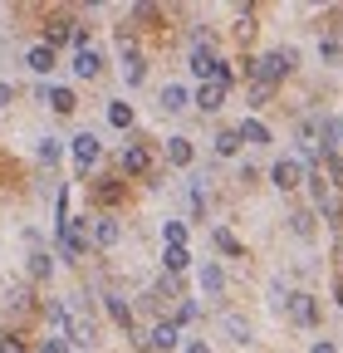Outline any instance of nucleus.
Returning <instances> with one entry per match:
<instances>
[{
    "label": "nucleus",
    "instance_id": "30",
    "mask_svg": "<svg viewBox=\"0 0 343 353\" xmlns=\"http://www.w3.org/2000/svg\"><path fill=\"white\" fill-rule=\"evenodd\" d=\"M0 353H30V343L20 334H0Z\"/></svg>",
    "mask_w": 343,
    "mask_h": 353
},
{
    "label": "nucleus",
    "instance_id": "40",
    "mask_svg": "<svg viewBox=\"0 0 343 353\" xmlns=\"http://www.w3.org/2000/svg\"><path fill=\"white\" fill-rule=\"evenodd\" d=\"M187 353H211V348H206V343L196 339V343H187Z\"/></svg>",
    "mask_w": 343,
    "mask_h": 353
},
{
    "label": "nucleus",
    "instance_id": "21",
    "mask_svg": "<svg viewBox=\"0 0 343 353\" xmlns=\"http://www.w3.org/2000/svg\"><path fill=\"white\" fill-rule=\"evenodd\" d=\"M162 260H167V275H182V270H187V265H191V255H187V245H167V255H162Z\"/></svg>",
    "mask_w": 343,
    "mask_h": 353
},
{
    "label": "nucleus",
    "instance_id": "14",
    "mask_svg": "<svg viewBox=\"0 0 343 353\" xmlns=\"http://www.w3.org/2000/svg\"><path fill=\"white\" fill-rule=\"evenodd\" d=\"M221 103H226V88H221V83H201V88H196V108H201V113H216Z\"/></svg>",
    "mask_w": 343,
    "mask_h": 353
},
{
    "label": "nucleus",
    "instance_id": "36",
    "mask_svg": "<svg viewBox=\"0 0 343 353\" xmlns=\"http://www.w3.org/2000/svg\"><path fill=\"white\" fill-rule=\"evenodd\" d=\"M319 54H324V59H343V44H338V39H324Z\"/></svg>",
    "mask_w": 343,
    "mask_h": 353
},
{
    "label": "nucleus",
    "instance_id": "17",
    "mask_svg": "<svg viewBox=\"0 0 343 353\" xmlns=\"http://www.w3.org/2000/svg\"><path fill=\"white\" fill-rule=\"evenodd\" d=\"M94 196H98L103 206H118V201H123V176H98Z\"/></svg>",
    "mask_w": 343,
    "mask_h": 353
},
{
    "label": "nucleus",
    "instance_id": "34",
    "mask_svg": "<svg viewBox=\"0 0 343 353\" xmlns=\"http://www.w3.org/2000/svg\"><path fill=\"white\" fill-rule=\"evenodd\" d=\"M270 94H275V88H260V83H255V88H250V108H265Z\"/></svg>",
    "mask_w": 343,
    "mask_h": 353
},
{
    "label": "nucleus",
    "instance_id": "3",
    "mask_svg": "<svg viewBox=\"0 0 343 353\" xmlns=\"http://www.w3.org/2000/svg\"><path fill=\"white\" fill-rule=\"evenodd\" d=\"M39 44H45V50H59V44H79V50H83V44H89V34H83L69 15H54V20L45 25V39H39Z\"/></svg>",
    "mask_w": 343,
    "mask_h": 353
},
{
    "label": "nucleus",
    "instance_id": "32",
    "mask_svg": "<svg viewBox=\"0 0 343 353\" xmlns=\"http://www.w3.org/2000/svg\"><path fill=\"white\" fill-rule=\"evenodd\" d=\"M289 221H294V231H299V236H314V216H309V211H294Z\"/></svg>",
    "mask_w": 343,
    "mask_h": 353
},
{
    "label": "nucleus",
    "instance_id": "11",
    "mask_svg": "<svg viewBox=\"0 0 343 353\" xmlns=\"http://www.w3.org/2000/svg\"><path fill=\"white\" fill-rule=\"evenodd\" d=\"M236 138H240L245 148H265V143H270V128H265L260 118H245V123L236 128Z\"/></svg>",
    "mask_w": 343,
    "mask_h": 353
},
{
    "label": "nucleus",
    "instance_id": "9",
    "mask_svg": "<svg viewBox=\"0 0 343 353\" xmlns=\"http://www.w3.org/2000/svg\"><path fill=\"white\" fill-rule=\"evenodd\" d=\"M118 236H123L118 216H113V211H103V216L94 221V245H98V250H113V245H118Z\"/></svg>",
    "mask_w": 343,
    "mask_h": 353
},
{
    "label": "nucleus",
    "instance_id": "24",
    "mask_svg": "<svg viewBox=\"0 0 343 353\" xmlns=\"http://www.w3.org/2000/svg\"><path fill=\"white\" fill-rule=\"evenodd\" d=\"M74 103H79L74 88H50V108H54V113H74Z\"/></svg>",
    "mask_w": 343,
    "mask_h": 353
},
{
    "label": "nucleus",
    "instance_id": "35",
    "mask_svg": "<svg viewBox=\"0 0 343 353\" xmlns=\"http://www.w3.org/2000/svg\"><path fill=\"white\" fill-rule=\"evenodd\" d=\"M196 314H201V309H196V304H191V299H187V304H182V309H177V319H172V324H191V319H196Z\"/></svg>",
    "mask_w": 343,
    "mask_h": 353
},
{
    "label": "nucleus",
    "instance_id": "16",
    "mask_svg": "<svg viewBox=\"0 0 343 353\" xmlns=\"http://www.w3.org/2000/svg\"><path fill=\"white\" fill-rule=\"evenodd\" d=\"M191 157H196V148L187 138H167V162L172 167H191Z\"/></svg>",
    "mask_w": 343,
    "mask_h": 353
},
{
    "label": "nucleus",
    "instance_id": "7",
    "mask_svg": "<svg viewBox=\"0 0 343 353\" xmlns=\"http://www.w3.org/2000/svg\"><path fill=\"white\" fill-rule=\"evenodd\" d=\"M309 187H314V206H319L329 221H338V216H343V201H338V192L324 182V176H309Z\"/></svg>",
    "mask_w": 343,
    "mask_h": 353
},
{
    "label": "nucleus",
    "instance_id": "15",
    "mask_svg": "<svg viewBox=\"0 0 343 353\" xmlns=\"http://www.w3.org/2000/svg\"><path fill=\"white\" fill-rule=\"evenodd\" d=\"M98 69H103V59L89 50V44H83V50L74 54V74H79V79H98Z\"/></svg>",
    "mask_w": 343,
    "mask_h": 353
},
{
    "label": "nucleus",
    "instance_id": "39",
    "mask_svg": "<svg viewBox=\"0 0 343 353\" xmlns=\"http://www.w3.org/2000/svg\"><path fill=\"white\" fill-rule=\"evenodd\" d=\"M309 353H338V348H333V343H329V339H319V343H314V348H309Z\"/></svg>",
    "mask_w": 343,
    "mask_h": 353
},
{
    "label": "nucleus",
    "instance_id": "37",
    "mask_svg": "<svg viewBox=\"0 0 343 353\" xmlns=\"http://www.w3.org/2000/svg\"><path fill=\"white\" fill-rule=\"evenodd\" d=\"M45 353H69V343L64 339H45Z\"/></svg>",
    "mask_w": 343,
    "mask_h": 353
},
{
    "label": "nucleus",
    "instance_id": "19",
    "mask_svg": "<svg viewBox=\"0 0 343 353\" xmlns=\"http://www.w3.org/2000/svg\"><path fill=\"white\" fill-rule=\"evenodd\" d=\"M25 64H30L34 74H50V69H54V50H45V44H34V50L25 54Z\"/></svg>",
    "mask_w": 343,
    "mask_h": 353
},
{
    "label": "nucleus",
    "instance_id": "28",
    "mask_svg": "<svg viewBox=\"0 0 343 353\" xmlns=\"http://www.w3.org/2000/svg\"><path fill=\"white\" fill-rule=\"evenodd\" d=\"M324 162H329V176H333L329 187H338V192H343V157H338V152H324Z\"/></svg>",
    "mask_w": 343,
    "mask_h": 353
},
{
    "label": "nucleus",
    "instance_id": "18",
    "mask_svg": "<svg viewBox=\"0 0 343 353\" xmlns=\"http://www.w3.org/2000/svg\"><path fill=\"white\" fill-rule=\"evenodd\" d=\"M187 103H191V94H187L182 83H167V88H162V113H182Z\"/></svg>",
    "mask_w": 343,
    "mask_h": 353
},
{
    "label": "nucleus",
    "instance_id": "8",
    "mask_svg": "<svg viewBox=\"0 0 343 353\" xmlns=\"http://www.w3.org/2000/svg\"><path fill=\"white\" fill-rule=\"evenodd\" d=\"M270 182H275L280 192H294L299 182H304V167H299L294 157H280V162H275V172H270Z\"/></svg>",
    "mask_w": 343,
    "mask_h": 353
},
{
    "label": "nucleus",
    "instance_id": "20",
    "mask_svg": "<svg viewBox=\"0 0 343 353\" xmlns=\"http://www.w3.org/2000/svg\"><path fill=\"white\" fill-rule=\"evenodd\" d=\"M30 275H34V280H50V275H54V255H50V250H34V255H30Z\"/></svg>",
    "mask_w": 343,
    "mask_h": 353
},
{
    "label": "nucleus",
    "instance_id": "22",
    "mask_svg": "<svg viewBox=\"0 0 343 353\" xmlns=\"http://www.w3.org/2000/svg\"><path fill=\"white\" fill-rule=\"evenodd\" d=\"M201 290H206V294H221V290H226L221 265H201Z\"/></svg>",
    "mask_w": 343,
    "mask_h": 353
},
{
    "label": "nucleus",
    "instance_id": "27",
    "mask_svg": "<svg viewBox=\"0 0 343 353\" xmlns=\"http://www.w3.org/2000/svg\"><path fill=\"white\" fill-rule=\"evenodd\" d=\"M216 152H221V157H236V152H240V138H236V128H226L221 138H216Z\"/></svg>",
    "mask_w": 343,
    "mask_h": 353
},
{
    "label": "nucleus",
    "instance_id": "23",
    "mask_svg": "<svg viewBox=\"0 0 343 353\" xmlns=\"http://www.w3.org/2000/svg\"><path fill=\"white\" fill-rule=\"evenodd\" d=\"M103 304H108V314H113V324H118V329H133V309H127L118 294H108Z\"/></svg>",
    "mask_w": 343,
    "mask_h": 353
},
{
    "label": "nucleus",
    "instance_id": "26",
    "mask_svg": "<svg viewBox=\"0 0 343 353\" xmlns=\"http://www.w3.org/2000/svg\"><path fill=\"white\" fill-rule=\"evenodd\" d=\"M108 123H113V128H127V123H133V108H127L123 99H118V103H108Z\"/></svg>",
    "mask_w": 343,
    "mask_h": 353
},
{
    "label": "nucleus",
    "instance_id": "4",
    "mask_svg": "<svg viewBox=\"0 0 343 353\" xmlns=\"http://www.w3.org/2000/svg\"><path fill=\"white\" fill-rule=\"evenodd\" d=\"M284 314H289L299 329H314V324H319V299H314V294H284Z\"/></svg>",
    "mask_w": 343,
    "mask_h": 353
},
{
    "label": "nucleus",
    "instance_id": "29",
    "mask_svg": "<svg viewBox=\"0 0 343 353\" xmlns=\"http://www.w3.org/2000/svg\"><path fill=\"white\" fill-rule=\"evenodd\" d=\"M162 236H167V245H187V226H182V221H167Z\"/></svg>",
    "mask_w": 343,
    "mask_h": 353
},
{
    "label": "nucleus",
    "instance_id": "5",
    "mask_svg": "<svg viewBox=\"0 0 343 353\" xmlns=\"http://www.w3.org/2000/svg\"><path fill=\"white\" fill-rule=\"evenodd\" d=\"M118 176H152V152H147V148H123Z\"/></svg>",
    "mask_w": 343,
    "mask_h": 353
},
{
    "label": "nucleus",
    "instance_id": "6",
    "mask_svg": "<svg viewBox=\"0 0 343 353\" xmlns=\"http://www.w3.org/2000/svg\"><path fill=\"white\" fill-rule=\"evenodd\" d=\"M118 50H123V64H127V83H143L147 79V64L138 54V39L133 34H118Z\"/></svg>",
    "mask_w": 343,
    "mask_h": 353
},
{
    "label": "nucleus",
    "instance_id": "1",
    "mask_svg": "<svg viewBox=\"0 0 343 353\" xmlns=\"http://www.w3.org/2000/svg\"><path fill=\"white\" fill-rule=\"evenodd\" d=\"M289 69H294V50H289V44H284V50H270V54H260V59H245V64H240V74H250L260 88H275Z\"/></svg>",
    "mask_w": 343,
    "mask_h": 353
},
{
    "label": "nucleus",
    "instance_id": "42",
    "mask_svg": "<svg viewBox=\"0 0 343 353\" xmlns=\"http://www.w3.org/2000/svg\"><path fill=\"white\" fill-rule=\"evenodd\" d=\"M333 132H338V138H343V123H333Z\"/></svg>",
    "mask_w": 343,
    "mask_h": 353
},
{
    "label": "nucleus",
    "instance_id": "41",
    "mask_svg": "<svg viewBox=\"0 0 343 353\" xmlns=\"http://www.w3.org/2000/svg\"><path fill=\"white\" fill-rule=\"evenodd\" d=\"M333 299H338V304H343V280H338V285H333Z\"/></svg>",
    "mask_w": 343,
    "mask_h": 353
},
{
    "label": "nucleus",
    "instance_id": "13",
    "mask_svg": "<svg viewBox=\"0 0 343 353\" xmlns=\"http://www.w3.org/2000/svg\"><path fill=\"white\" fill-rule=\"evenodd\" d=\"M147 348H157V353H167V348H177V324H167V319H157L152 324V334L143 339Z\"/></svg>",
    "mask_w": 343,
    "mask_h": 353
},
{
    "label": "nucleus",
    "instance_id": "38",
    "mask_svg": "<svg viewBox=\"0 0 343 353\" xmlns=\"http://www.w3.org/2000/svg\"><path fill=\"white\" fill-rule=\"evenodd\" d=\"M10 99H15V88H10V83H6V79H0V108H6V103H10Z\"/></svg>",
    "mask_w": 343,
    "mask_h": 353
},
{
    "label": "nucleus",
    "instance_id": "10",
    "mask_svg": "<svg viewBox=\"0 0 343 353\" xmlns=\"http://www.w3.org/2000/svg\"><path fill=\"white\" fill-rule=\"evenodd\" d=\"M69 152H74L79 167H94L98 162V138H94V132H79V138L69 143Z\"/></svg>",
    "mask_w": 343,
    "mask_h": 353
},
{
    "label": "nucleus",
    "instance_id": "25",
    "mask_svg": "<svg viewBox=\"0 0 343 353\" xmlns=\"http://www.w3.org/2000/svg\"><path fill=\"white\" fill-rule=\"evenodd\" d=\"M211 241H216V250H221V255H240V241H236V231H226V226L211 236Z\"/></svg>",
    "mask_w": 343,
    "mask_h": 353
},
{
    "label": "nucleus",
    "instance_id": "12",
    "mask_svg": "<svg viewBox=\"0 0 343 353\" xmlns=\"http://www.w3.org/2000/svg\"><path fill=\"white\" fill-rule=\"evenodd\" d=\"M216 64H221V59H216V50H201V44H196V50H191V64H187V69H191V74H196L201 83H211Z\"/></svg>",
    "mask_w": 343,
    "mask_h": 353
},
{
    "label": "nucleus",
    "instance_id": "33",
    "mask_svg": "<svg viewBox=\"0 0 343 353\" xmlns=\"http://www.w3.org/2000/svg\"><path fill=\"white\" fill-rule=\"evenodd\" d=\"M226 329L236 334V343H250V324L245 319H226Z\"/></svg>",
    "mask_w": 343,
    "mask_h": 353
},
{
    "label": "nucleus",
    "instance_id": "2",
    "mask_svg": "<svg viewBox=\"0 0 343 353\" xmlns=\"http://www.w3.org/2000/svg\"><path fill=\"white\" fill-rule=\"evenodd\" d=\"M59 250H64V260H83V250H89L83 216H64V221H59Z\"/></svg>",
    "mask_w": 343,
    "mask_h": 353
},
{
    "label": "nucleus",
    "instance_id": "31",
    "mask_svg": "<svg viewBox=\"0 0 343 353\" xmlns=\"http://www.w3.org/2000/svg\"><path fill=\"white\" fill-rule=\"evenodd\" d=\"M39 162H45V167H54V162H59V143H54V138L39 143Z\"/></svg>",
    "mask_w": 343,
    "mask_h": 353
}]
</instances>
